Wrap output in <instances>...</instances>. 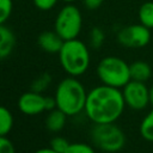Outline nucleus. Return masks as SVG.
<instances>
[{"label":"nucleus","instance_id":"obj_1","mask_svg":"<svg viewBox=\"0 0 153 153\" xmlns=\"http://www.w3.org/2000/svg\"><path fill=\"white\" fill-rule=\"evenodd\" d=\"M126 108L121 88L102 84L87 92L85 114L93 123H114L123 114Z\"/></svg>","mask_w":153,"mask_h":153},{"label":"nucleus","instance_id":"obj_2","mask_svg":"<svg viewBox=\"0 0 153 153\" xmlns=\"http://www.w3.org/2000/svg\"><path fill=\"white\" fill-rule=\"evenodd\" d=\"M54 97L57 109L67 116H75L84 111L87 92L75 76H68L59 82Z\"/></svg>","mask_w":153,"mask_h":153},{"label":"nucleus","instance_id":"obj_3","mask_svg":"<svg viewBox=\"0 0 153 153\" xmlns=\"http://www.w3.org/2000/svg\"><path fill=\"white\" fill-rule=\"evenodd\" d=\"M59 59L62 69L69 76H79L84 74L90 66V51L84 42L78 38L63 42L59 51Z\"/></svg>","mask_w":153,"mask_h":153},{"label":"nucleus","instance_id":"obj_4","mask_svg":"<svg viewBox=\"0 0 153 153\" xmlns=\"http://www.w3.org/2000/svg\"><path fill=\"white\" fill-rule=\"evenodd\" d=\"M96 72L102 84L116 88H122L131 80L129 65L117 56H106L102 59Z\"/></svg>","mask_w":153,"mask_h":153},{"label":"nucleus","instance_id":"obj_5","mask_svg":"<svg viewBox=\"0 0 153 153\" xmlns=\"http://www.w3.org/2000/svg\"><path fill=\"white\" fill-rule=\"evenodd\" d=\"M92 143L103 152L115 153L121 151L126 145L124 131L114 123H97L92 127L91 133Z\"/></svg>","mask_w":153,"mask_h":153},{"label":"nucleus","instance_id":"obj_6","mask_svg":"<svg viewBox=\"0 0 153 153\" xmlns=\"http://www.w3.org/2000/svg\"><path fill=\"white\" fill-rule=\"evenodd\" d=\"M82 26V17L74 5H66L59 12L54 29L63 38V41L74 39L79 36Z\"/></svg>","mask_w":153,"mask_h":153},{"label":"nucleus","instance_id":"obj_7","mask_svg":"<svg viewBox=\"0 0 153 153\" xmlns=\"http://www.w3.org/2000/svg\"><path fill=\"white\" fill-rule=\"evenodd\" d=\"M149 41L151 29L146 27L141 23L127 25L117 32V42L126 48H143L149 43Z\"/></svg>","mask_w":153,"mask_h":153},{"label":"nucleus","instance_id":"obj_8","mask_svg":"<svg viewBox=\"0 0 153 153\" xmlns=\"http://www.w3.org/2000/svg\"><path fill=\"white\" fill-rule=\"evenodd\" d=\"M121 90L126 106L131 110H143L149 105V88L146 82L130 80Z\"/></svg>","mask_w":153,"mask_h":153},{"label":"nucleus","instance_id":"obj_9","mask_svg":"<svg viewBox=\"0 0 153 153\" xmlns=\"http://www.w3.org/2000/svg\"><path fill=\"white\" fill-rule=\"evenodd\" d=\"M18 109L27 116L38 115L45 110V97L32 90L23 93L18 99Z\"/></svg>","mask_w":153,"mask_h":153},{"label":"nucleus","instance_id":"obj_10","mask_svg":"<svg viewBox=\"0 0 153 153\" xmlns=\"http://www.w3.org/2000/svg\"><path fill=\"white\" fill-rule=\"evenodd\" d=\"M63 38L54 30V31H43L38 38L37 43L41 47V49L49 54H59L63 45Z\"/></svg>","mask_w":153,"mask_h":153},{"label":"nucleus","instance_id":"obj_11","mask_svg":"<svg viewBox=\"0 0 153 153\" xmlns=\"http://www.w3.org/2000/svg\"><path fill=\"white\" fill-rule=\"evenodd\" d=\"M16 45V36L7 26L0 24V60L8 57Z\"/></svg>","mask_w":153,"mask_h":153},{"label":"nucleus","instance_id":"obj_12","mask_svg":"<svg viewBox=\"0 0 153 153\" xmlns=\"http://www.w3.org/2000/svg\"><path fill=\"white\" fill-rule=\"evenodd\" d=\"M67 117L68 116L62 110H60L57 108L50 110L48 112L47 118H45V127H47V129L53 131V133L61 131L65 128V126H66Z\"/></svg>","mask_w":153,"mask_h":153},{"label":"nucleus","instance_id":"obj_13","mask_svg":"<svg viewBox=\"0 0 153 153\" xmlns=\"http://www.w3.org/2000/svg\"><path fill=\"white\" fill-rule=\"evenodd\" d=\"M129 69L131 80L146 82L152 75V68L145 61H134L129 65Z\"/></svg>","mask_w":153,"mask_h":153},{"label":"nucleus","instance_id":"obj_14","mask_svg":"<svg viewBox=\"0 0 153 153\" xmlns=\"http://www.w3.org/2000/svg\"><path fill=\"white\" fill-rule=\"evenodd\" d=\"M139 22L148 29H153V1H145L137 11Z\"/></svg>","mask_w":153,"mask_h":153},{"label":"nucleus","instance_id":"obj_15","mask_svg":"<svg viewBox=\"0 0 153 153\" xmlns=\"http://www.w3.org/2000/svg\"><path fill=\"white\" fill-rule=\"evenodd\" d=\"M13 115L4 105H0V136H7L13 128Z\"/></svg>","mask_w":153,"mask_h":153},{"label":"nucleus","instance_id":"obj_16","mask_svg":"<svg viewBox=\"0 0 153 153\" xmlns=\"http://www.w3.org/2000/svg\"><path fill=\"white\" fill-rule=\"evenodd\" d=\"M140 134L141 136L149 142H153V108L152 110L142 118L140 123Z\"/></svg>","mask_w":153,"mask_h":153},{"label":"nucleus","instance_id":"obj_17","mask_svg":"<svg viewBox=\"0 0 153 153\" xmlns=\"http://www.w3.org/2000/svg\"><path fill=\"white\" fill-rule=\"evenodd\" d=\"M51 82V76L48 74V73H43L41 74L39 76H37L32 84H31V90L35 91V92H39L42 93L43 91L47 90V87L50 85Z\"/></svg>","mask_w":153,"mask_h":153},{"label":"nucleus","instance_id":"obj_18","mask_svg":"<svg viewBox=\"0 0 153 153\" xmlns=\"http://www.w3.org/2000/svg\"><path fill=\"white\" fill-rule=\"evenodd\" d=\"M104 39H105V35H104V31L100 29V27H93L90 32V44L92 48L94 49H98L103 45L104 43Z\"/></svg>","mask_w":153,"mask_h":153},{"label":"nucleus","instance_id":"obj_19","mask_svg":"<svg viewBox=\"0 0 153 153\" xmlns=\"http://www.w3.org/2000/svg\"><path fill=\"white\" fill-rule=\"evenodd\" d=\"M65 153H96V151L88 143L73 142V143H69V146H68V148L66 149Z\"/></svg>","mask_w":153,"mask_h":153},{"label":"nucleus","instance_id":"obj_20","mask_svg":"<svg viewBox=\"0 0 153 153\" xmlns=\"http://www.w3.org/2000/svg\"><path fill=\"white\" fill-rule=\"evenodd\" d=\"M69 143H71V142H68L67 139H65V137H62V136H55V137L51 139L49 147H50L53 151L57 152V153H65L66 149L68 148Z\"/></svg>","mask_w":153,"mask_h":153},{"label":"nucleus","instance_id":"obj_21","mask_svg":"<svg viewBox=\"0 0 153 153\" xmlns=\"http://www.w3.org/2000/svg\"><path fill=\"white\" fill-rule=\"evenodd\" d=\"M12 0H0V24H4L12 13Z\"/></svg>","mask_w":153,"mask_h":153},{"label":"nucleus","instance_id":"obj_22","mask_svg":"<svg viewBox=\"0 0 153 153\" xmlns=\"http://www.w3.org/2000/svg\"><path fill=\"white\" fill-rule=\"evenodd\" d=\"M0 153H16L14 145L7 136H0Z\"/></svg>","mask_w":153,"mask_h":153},{"label":"nucleus","instance_id":"obj_23","mask_svg":"<svg viewBox=\"0 0 153 153\" xmlns=\"http://www.w3.org/2000/svg\"><path fill=\"white\" fill-rule=\"evenodd\" d=\"M57 0H33V5L42 11H48L51 10L56 5Z\"/></svg>","mask_w":153,"mask_h":153},{"label":"nucleus","instance_id":"obj_24","mask_svg":"<svg viewBox=\"0 0 153 153\" xmlns=\"http://www.w3.org/2000/svg\"><path fill=\"white\" fill-rule=\"evenodd\" d=\"M84 5L88 8V10H97L98 7L102 6L104 0H82Z\"/></svg>","mask_w":153,"mask_h":153},{"label":"nucleus","instance_id":"obj_25","mask_svg":"<svg viewBox=\"0 0 153 153\" xmlns=\"http://www.w3.org/2000/svg\"><path fill=\"white\" fill-rule=\"evenodd\" d=\"M33 153H57V152L53 151V149H51L50 147H47V148H39V149L35 151Z\"/></svg>","mask_w":153,"mask_h":153},{"label":"nucleus","instance_id":"obj_26","mask_svg":"<svg viewBox=\"0 0 153 153\" xmlns=\"http://www.w3.org/2000/svg\"><path fill=\"white\" fill-rule=\"evenodd\" d=\"M149 105L153 108V85L149 87Z\"/></svg>","mask_w":153,"mask_h":153},{"label":"nucleus","instance_id":"obj_27","mask_svg":"<svg viewBox=\"0 0 153 153\" xmlns=\"http://www.w3.org/2000/svg\"><path fill=\"white\" fill-rule=\"evenodd\" d=\"M63 1H65V2H73L74 0H63Z\"/></svg>","mask_w":153,"mask_h":153},{"label":"nucleus","instance_id":"obj_28","mask_svg":"<svg viewBox=\"0 0 153 153\" xmlns=\"http://www.w3.org/2000/svg\"><path fill=\"white\" fill-rule=\"evenodd\" d=\"M152 153H153V152H152Z\"/></svg>","mask_w":153,"mask_h":153}]
</instances>
